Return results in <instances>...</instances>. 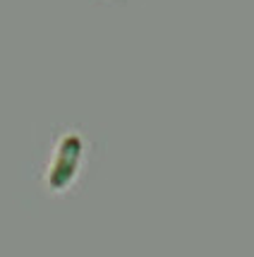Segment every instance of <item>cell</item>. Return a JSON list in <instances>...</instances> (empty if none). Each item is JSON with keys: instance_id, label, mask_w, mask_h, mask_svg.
I'll list each match as a JSON object with an SVG mask.
<instances>
[{"instance_id": "1", "label": "cell", "mask_w": 254, "mask_h": 257, "mask_svg": "<svg viewBox=\"0 0 254 257\" xmlns=\"http://www.w3.org/2000/svg\"><path fill=\"white\" fill-rule=\"evenodd\" d=\"M106 145L79 123H53L36 140L32 183L48 202H70L84 195L103 164Z\"/></svg>"}, {"instance_id": "2", "label": "cell", "mask_w": 254, "mask_h": 257, "mask_svg": "<svg viewBox=\"0 0 254 257\" xmlns=\"http://www.w3.org/2000/svg\"><path fill=\"white\" fill-rule=\"evenodd\" d=\"M91 5H99V8H125L130 0H89Z\"/></svg>"}]
</instances>
